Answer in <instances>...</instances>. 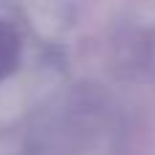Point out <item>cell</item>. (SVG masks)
Segmentation results:
<instances>
[{"instance_id": "cell-1", "label": "cell", "mask_w": 155, "mask_h": 155, "mask_svg": "<svg viewBox=\"0 0 155 155\" xmlns=\"http://www.w3.org/2000/svg\"><path fill=\"white\" fill-rule=\"evenodd\" d=\"M19 63V38L8 25H0V79L8 76Z\"/></svg>"}]
</instances>
